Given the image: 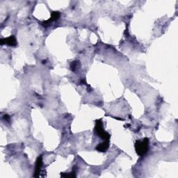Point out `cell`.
<instances>
[{
	"label": "cell",
	"mask_w": 178,
	"mask_h": 178,
	"mask_svg": "<svg viewBox=\"0 0 178 178\" xmlns=\"http://www.w3.org/2000/svg\"><path fill=\"white\" fill-rule=\"evenodd\" d=\"M149 143L150 140L148 138H144L143 140H136L134 147H135L136 154L140 157L144 156L149 150Z\"/></svg>",
	"instance_id": "cell-1"
},
{
	"label": "cell",
	"mask_w": 178,
	"mask_h": 178,
	"mask_svg": "<svg viewBox=\"0 0 178 178\" xmlns=\"http://www.w3.org/2000/svg\"><path fill=\"white\" fill-rule=\"evenodd\" d=\"M94 132L97 136L100 137L104 140H110L111 135L109 132H106L103 128L102 120L101 119L97 120L95 121V126L94 128Z\"/></svg>",
	"instance_id": "cell-2"
},
{
	"label": "cell",
	"mask_w": 178,
	"mask_h": 178,
	"mask_svg": "<svg viewBox=\"0 0 178 178\" xmlns=\"http://www.w3.org/2000/svg\"><path fill=\"white\" fill-rule=\"evenodd\" d=\"M0 43H1L2 45H7L8 46L15 47L17 45V40L14 36H11L8 37V38H2Z\"/></svg>",
	"instance_id": "cell-3"
},
{
	"label": "cell",
	"mask_w": 178,
	"mask_h": 178,
	"mask_svg": "<svg viewBox=\"0 0 178 178\" xmlns=\"http://www.w3.org/2000/svg\"><path fill=\"white\" fill-rule=\"evenodd\" d=\"M43 166V157L40 155L37 158L36 161V165H35V171H34L33 177H38L40 175V171H41V168Z\"/></svg>",
	"instance_id": "cell-4"
},
{
	"label": "cell",
	"mask_w": 178,
	"mask_h": 178,
	"mask_svg": "<svg viewBox=\"0 0 178 178\" xmlns=\"http://www.w3.org/2000/svg\"><path fill=\"white\" fill-rule=\"evenodd\" d=\"M59 17H60V13H59V12H58V11L52 12V14H51L50 18H49V19L48 20L43 22L42 24L43 26H48L52 23L53 21L57 20L59 18Z\"/></svg>",
	"instance_id": "cell-5"
},
{
	"label": "cell",
	"mask_w": 178,
	"mask_h": 178,
	"mask_svg": "<svg viewBox=\"0 0 178 178\" xmlns=\"http://www.w3.org/2000/svg\"><path fill=\"white\" fill-rule=\"evenodd\" d=\"M109 147V140H104L102 143H99L96 147V150L98 152H107Z\"/></svg>",
	"instance_id": "cell-6"
},
{
	"label": "cell",
	"mask_w": 178,
	"mask_h": 178,
	"mask_svg": "<svg viewBox=\"0 0 178 178\" xmlns=\"http://www.w3.org/2000/svg\"><path fill=\"white\" fill-rule=\"evenodd\" d=\"M75 171L73 170L72 173H70V174L68 173H61V177H76V175H75Z\"/></svg>",
	"instance_id": "cell-7"
},
{
	"label": "cell",
	"mask_w": 178,
	"mask_h": 178,
	"mask_svg": "<svg viewBox=\"0 0 178 178\" xmlns=\"http://www.w3.org/2000/svg\"><path fill=\"white\" fill-rule=\"evenodd\" d=\"M78 64H79V62H78L77 61H74L72 62V63L70 64L71 70L73 71H75L77 66H78Z\"/></svg>",
	"instance_id": "cell-8"
},
{
	"label": "cell",
	"mask_w": 178,
	"mask_h": 178,
	"mask_svg": "<svg viewBox=\"0 0 178 178\" xmlns=\"http://www.w3.org/2000/svg\"><path fill=\"white\" fill-rule=\"evenodd\" d=\"M4 119H5L6 120H7V122L10 121V117H9L8 115H4Z\"/></svg>",
	"instance_id": "cell-9"
}]
</instances>
